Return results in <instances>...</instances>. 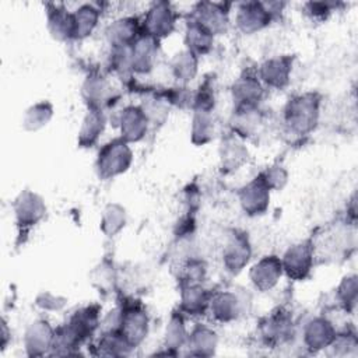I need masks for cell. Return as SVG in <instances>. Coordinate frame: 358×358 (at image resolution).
<instances>
[{
  "label": "cell",
  "mask_w": 358,
  "mask_h": 358,
  "mask_svg": "<svg viewBox=\"0 0 358 358\" xmlns=\"http://www.w3.org/2000/svg\"><path fill=\"white\" fill-rule=\"evenodd\" d=\"M147 333V316L138 308L122 313V334L130 343H138Z\"/></svg>",
  "instance_id": "cell-14"
},
{
  "label": "cell",
  "mask_w": 358,
  "mask_h": 358,
  "mask_svg": "<svg viewBox=\"0 0 358 358\" xmlns=\"http://www.w3.org/2000/svg\"><path fill=\"white\" fill-rule=\"evenodd\" d=\"M229 4L225 3H197L190 20L200 24L208 32L222 34L228 27Z\"/></svg>",
  "instance_id": "cell-4"
},
{
  "label": "cell",
  "mask_w": 358,
  "mask_h": 358,
  "mask_svg": "<svg viewBox=\"0 0 358 358\" xmlns=\"http://www.w3.org/2000/svg\"><path fill=\"white\" fill-rule=\"evenodd\" d=\"M45 204L39 196L32 192H24L15 200V215L20 227L35 225L45 214Z\"/></svg>",
  "instance_id": "cell-8"
},
{
  "label": "cell",
  "mask_w": 358,
  "mask_h": 358,
  "mask_svg": "<svg viewBox=\"0 0 358 358\" xmlns=\"http://www.w3.org/2000/svg\"><path fill=\"white\" fill-rule=\"evenodd\" d=\"M291 71V59L287 56L274 57L267 60L260 69L262 80L271 85L281 88L288 83V76Z\"/></svg>",
  "instance_id": "cell-13"
},
{
  "label": "cell",
  "mask_w": 358,
  "mask_h": 358,
  "mask_svg": "<svg viewBox=\"0 0 358 358\" xmlns=\"http://www.w3.org/2000/svg\"><path fill=\"white\" fill-rule=\"evenodd\" d=\"M176 14L172 6L166 1L154 3L145 18H144V29L152 38H164L168 36L175 28Z\"/></svg>",
  "instance_id": "cell-5"
},
{
  "label": "cell",
  "mask_w": 358,
  "mask_h": 358,
  "mask_svg": "<svg viewBox=\"0 0 358 358\" xmlns=\"http://www.w3.org/2000/svg\"><path fill=\"white\" fill-rule=\"evenodd\" d=\"M84 96L91 109H99L101 103L108 99V85L101 77H91L83 87Z\"/></svg>",
  "instance_id": "cell-22"
},
{
  "label": "cell",
  "mask_w": 358,
  "mask_h": 358,
  "mask_svg": "<svg viewBox=\"0 0 358 358\" xmlns=\"http://www.w3.org/2000/svg\"><path fill=\"white\" fill-rule=\"evenodd\" d=\"M250 246L245 234L235 232L228 241L224 250V262L232 273L239 271L249 260Z\"/></svg>",
  "instance_id": "cell-11"
},
{
  "label": "cell",
  "mask_w": 358,
  "mask_h": 358,
  "mask_svg": "<svg viewBox=\"0 0 358 358\" xmlns=\"http://www.w3.org/2000/svg\"><path fill=\"white\" fill-rule=\"evenodd\" d=\"M158 49V39L148 34L138 36L130 46V67L136 71H148L152 66Z\"/></svg>",
  "instance_id": "cell-9"
},
{
  "label": "cell",
  "mask_w": 358,
  "mask_h": 358,
  "mask_svg": "<svg viewBox=\"0 0 358 358\" xmlns=\"http://www.w3.org/2000/svg\"><path fill=\"white\" fill-rule=\"evenodd\" d=\"M172 70L179 80H183V81L192 80V77L196 74V70H197L196 55L189 50L176 55V57L172 62Z\"/></svg>",
  "instance_id": "cell-25"
},
{
  "label": "cell",
  "mask_w": 358,
  "mask_h": 358,
  "mask_svg": "<svg viewBox=\"0 0 358 358\" xmlns=\"http://www.w3.org/2000/svg\"><path fill=\"white\" fill-rule=\"evenodd\" d=\"M282 273V263L277 256H266L250 270V278L253 284L262 289H270L274 287Z\"/></svg>",
  "instance_id": "cell-10"
},
{
  "label": "cell",
  "mask_w": 358,
  "mask_h": 358,
  "mask_svg": "<svg viewBox=\"0 0 358 358\" xmlns=\"http://www.w3.org/2000/svg\"><path fill=\"white\" fill-rule=\"evenodd\" d=\"M124 225V210L117 204H110L103 214L102 229L108 235H115Z\"/></svg>",
  "instance_id": "cell-28"
},
{
  "label": "cell",
  "mask_w": 358,
  "mask_h": 358,
  "mask_svg": "<svg viewBox=\"0 0 358 358\" xmlns=\"http://www.w3.org/2000/svg\"><path fill=\"white\" fill-rule=\"evenodd\" d=\"M208 294L196 284L187 285L182 294V306L190 313H201L207 308Z\"/></svg>",
  "instance_id": "cell-21"
},
{
  "label": "cell",
  "mask_w": 358,
  "mask_h": 358,
  "mask_svg": "<svg viewBox=\"0 0 358 358\" xmlns=\"http://www.w3.org/2000/svg\"><path fill=\"white\" fill-rule=\"evenodd\" d=\"M333 337V327L324 319H316L309 323L306 329V341L312 347L326 345Z\"/></svg>",
  "instance_id": "cell-23"
},
{
  "label": "cell",
  "mask_w": 358,
  "mask_h": 358,
  "mask_svg": "<svg viewBox=\"0 0 358 358\" xmlns=\"http://www.w3.org/2000/svg\"><path fill=\"white\" fill-rule=\"evenodd\" d=\"M260 176L264 180V183L268 186V189L270 187H281L287 179V173L278 166H273V168L267 169Z\"/></svg>",
  "instance_id": "cell-30"
},
{
  "label": "cell",
  "mask_w": 358,
  "mask_h": 358,
  "mask_svg": "<svg viewBox=\"0 0 358 358\" xmlns=\"http://www.w3.org/2000/svg\"><path fill=\"white\" fill-rule=\"evenodd\" d=\"M248 155L246 150L242 147V144H238L235 140H227L222 144V166L227 169H236L241 164H243L245 157Z\"/></svg>",
  "instance_id": "cell-26"
},
{
  "label": "cell",
  "mask_w": 358,
  "mask_h": 358,
  "mask_svg": "<svg viewBox=\"0 0 358 358\" xmlns=\"http://www.w3.org/2000/svg\"><path fill=\"white\" fill-rule=\"evenodd\" d=\"M317 115L319 98L316 94H303L289 99L284 110L285 124L298 134L309 133L316 126Z\"/></svg>",
  "instance_id": "cell-1"
},
{
  "label": "cell",
  "mask_w": 358,
  "mask_h": 358,
  "mask_svg": "<svg viewBox=\"0 0 358 358\" xmlns=\"http://www.w3.org/2000/svg\"><path fill=\"white\" fill-rule=\"evenodd\" d=\"M138 22L134 17H126L115 21L109 29L108 36L113 46H131L138 38Z\"/></svg>",
  "instance_id": "cell-15"
},
{
  "label": "cell",
  "mask_w": 358,
  "mask_h": 358,
  "mask_svg": "<svg viewBox=\"0 0 358 358\" xmlns=\"http://www.w3.org/2000/svg\"><path fill=\"white\" fill-rule=\"evenodd\" d=\"M213 34L208 32L206 28H203L200 24H197L193 20L187 21L186 28V43L189 48V52L197 55V53H206L211 43H213Z\"/></svg>",
  "instance_id": "cell-19"
},
{
  "label": "cell",
  "mask_w": 358,
  "mask_h": 358,
  "mask_svg": "<svg viewBox=\"0 0 358 358\" xmlns=\"http://www.w3.org/2000/svg\"><path fill=\"white\" fill-rule=\"evenodd\" d=\"M147 115L137 106H129L122 113V138L138 141L147 131Z\"/></svg>",
  "instance_id": "cell-12"
},
{
  "label": "cell",
  "mask_w": 358,
  "mask_h": 358,
  "mask_svg": "<svg viewBox=\"0 0 358 358\" xmlns=\"http://www.w3.org/2000/svg\"><path fill=\"white\" fill-rule=\"evenodd\" d=\"M131 162V151L123 138L106 144L98 155L96 168L102 178H110L124 172Z\"/></svg>",
  "instance_id": "cell-2"
},
{
  "label": "cell",
  "mask_w": 358,
  "mask_h": 358,
  "mask_svg": "<svg viewBox=\"0 0 358 358\" xmlns=\"http://www.w3.org/2000/svg\"><path fill=\"white\" fill-rule=\"evenodd\" d=\"M71 15H73V38L80 39V38L88 36L92 32L99 18V10L92 4H83Z\"/></svg>",
  "instance_id": "cell-17"
},
{
  "label": "cell",
  "mask_w": 358,
  "mask_h": 358,
  "mask_svg": "<svg viewBox=\"0 0 358 358\" xmlns=\"http://www.w3.org/2000/svg\"><path fill=\"white\" fill-rule=\"evenodd\" d=\"M211 309H213V313L220 320H229L235 317L238 312L236 296L231 292L220 294L217 298L211 301Z\"/></svg>",
  "instance_id": "cell-24"
},
{
  "label": "cell",
  "mask_w": 358,
  "mask_h": 358,
  "mask_svg": "<svg viewBox=\"0 0 358 358\" xmlns=\"http://www.w3.org/2000/svg\"><path fill=\"white\" fill-rule=\"evenodd\" d=\"M274 3L248 1L241 3L236 13V25L245 34H253L270 24Z\"/></svg>",
  "instance_id": "cell-3"
},
{
  "label": "cell",
  "mask_w": 358,
  "mask_h": 358,
  "mask_svg": "<svg viewBox=\"0 0 358 358\" xmlns=\"http://www.w3.org/2000/svg\"><path fill=\"white\" fill-rule=\"evenodd\" d=\"M105 126V117L99 109H91L84 119L81 131H80V144L83 147L92 145Z\"/></svg>",
  "instance_id": "cell-20"
},
{
  "label": "cell",
  "mask_w": 358,
  "mask_h": 358,
  "mask_svg": "<svg viewBox=\"0 0 358 358\" xmlns=\"http://www.w3.org/2000/svg\"><path fill=\"white\" fill-rule=\"evenodd\" d=\"M263 95V88L260 83L252 77L245 76L241 77L234 85V98L238 102V108L255 106Z\"/></svg>",
  "instance_id": "cell-16"
},
{
  "label": "cell",
  "mask_w": 358,
  "mask_h": 358,
  "mask_svg": "<svg viewBox=\"0 0 358 358\" xmlns=\"http://www.w3.org/2000/svg\"><path fill=\"white\" fill-rule=\"evenodd\" d=\"M239 199L242 208L248 214H262L268 204V186L264 183L262 176L255 178L249 185L241 189Z\"/></svg>",
  "instance_id": "cell-7"
},
{
  "label": "cell",
  "mask_w": 358,
  "mask_h": 358,
  "mask_svg": "<svg viewBox=\"0 0 358 358\" xmlns=\"http://www.w3.org/2000/svg\"><path fill=\"white\" fill-rule=\"evenodd\" d=\"M52 116V106L46 102L36 103L31 109L27 110L25 117H24V124L29 130L39 129L41 126L46 124V122Z\"/></svg>",
  "instance_id": "cell-27"
},
{
  "label": "cell",
  "mask_w": 358,
  "mask_h": 358,
  "mask_svg": "<svg viewBox=\"0 0 358 358\" xmlns=\"http://www.w3.org/2000/svg\"><path fill=\"white\" fill-rule=\"evenodd\" d=\"M48 27L57 39L73 38V15L62 6H52L48 10Z\"/></svg>",
  "instance_id": "cell-18"
},
{
  "label": "cell",
  "mask_w": 358,
  "mask_h": 358,
  "mask_svg": "<svg viewBox=\"0 0 358 358\" xmlns=\"http://www.w3.org/2000/svg\"><path fill=\"white\" fill-rule=\"evenodd\" d=\"M306 13H309L312 17H320L323 18L324 14L330 11V6L327 3H306L305 4Z\"/></svg>",
  "instance_id": "cell-31"
},
{
  "label": "cell",
  "mask_w": 358,
  "mask_h": 358,
  "mask_svg": "<svg viewBox=\"0 0 358 358\" xmlns=\"http://www.w3.org/2000/svg\"><path fill=\"white\" fill-rule=\"evenodd\" d=\"M338 296L341 298L343 303L347 309H351L355 306L357 301V281L355 277H347L338 287Z\"/></svg>",
  "instance_id": "cell-29"
},
{
  "label": "cell",
  "mask_w": 358,
  "mask_h": 358,
  "mask_svg": "<svg viewBox=\"0 0 358 358\" xmlns=\"http://www.w3.org/2000/svg\"><path fill=\"white\" fill-rule=\"evenodd\" d=\"M313 250L309 243H299L288 249L282 263V270L289 278L303 280L312 267Z\"/></svg>",
  "instance_id": "cell-6"
}]
</instances>
